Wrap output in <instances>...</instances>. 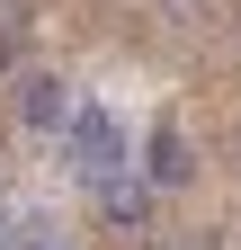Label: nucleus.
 Returning a JSON list of instances; mask_svg holds the SVG:
<instances>
[{"label":"nucleus","instance_id":"obj_1","mask_svg":"<svg viewBox=\"0 0 241 250\" xmlns=\"http://www.w3.org/2000/svg\"><path fill=\"white\" fill-rule=\"evenodd\" d=\"M63 134H72V170H89V179L116 170V116H107V107H72Z\"/></svg>","mask_w":241,"mask_h":250},{"label":"nucleus","instance_id":"obj_2","mask_svg":"<svg viewBox=\"0 0 241 250\" xmlns=\"http://www.w3.org/2000/svg\"><path fill=\"white\" fill-rule=\"evenodd\" d=\"M72 107H80V99H72V81H63V72H27L18 116L36 125V134H63V125H72Z\"/></svg>","mask_w":241,"mask_h":250},{"label":"nucleus","instance_id":"obj_3","mask_svg":"<svg viewBox=\"0 0 241 250\" xmlns=\"http://www.w3.org/2000/svg\"><path fill=\"white\" fill-rule=\"evenodd\" d=\"M197 161H188V134H179V116L152 125V143H143V188H188Z\"/></svg>","mask_w":241,"mask_h":250},{"label":"nucleus","instance_id":"obj_4","mask_svg":"<svg viewBox=\"0 0 241 250\" xmlns=\"http://www.w3.org/2000/svg\"><path fill=\"white\" fill-rule=\"evenodd\" d=\"M99 214H107V224L116 232H152V188H143V179H99Z\"/></svg>","mask_w":241,"mask_h":250},{"label":"nucleus","instance_id":"obj_5","mask_svg":"<svg viewBox=\"0 0 241 250\" xmlns=\"http://www.w3.org/2000/svg\"><path fill=\"white\" fill-rule=\"evenodd\" d=\"M9 250H45V241H9Z\"/></svg>","mask_w":241,"mask_h":250},{"label":"nucleus","instance_id":"obj_6","mask_svg":"<svg viewBox=\"0 0 241 250\" xmlns=\"http://www.w3.org/2000/svg\"><path fill=\"white\" fill-rule=\"evenodd\" d=\"M0 250H9V224H0Z\"/></svg>","mask_w":241,"mask_h":250}]
</instances>
